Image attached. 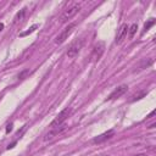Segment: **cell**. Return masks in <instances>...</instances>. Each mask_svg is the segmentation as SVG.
I'll use <instances>...</instances> for the list:
<instances>
[{"label": "cell", "mask_w": 156, "mask_h": 156, "mask_svg": "<svg viewBox=\"0 0 156 156\" xmlns=\"http://www.w3.org/2000/svg\"><path fill=\"white\" fill-rule=\"evenodd\" d=\"M80 10V5L78 2L72 4L71 6H68L61 15V22H67L68 20H71L72 17H74Z\"/></svg>", "instance_id": "obj_1"}, {"label": "cell", "mask_w": 156, "mask_h": 156, "mask_svg": "<svg viewBox=\"0 0 156 156\" xmlns=\"http://www.w3.org/2000/svg\"><path fill=\"white\" fill-rule=\"evenodd\" d=\"M69 113H71V107H66V108H63V110L55 117V119L50 123V127H51V128H56V127L62 126V124L65 123V121L68 118Z\"/></svg>", "instance_id": "obj_2"}, {"label": "cell", "mask_w": 156, "mask_h": 156, "mask_svg": "<svg viewBox=\"0 0 156 156\" xmlns=\"http://www.w3.org/2000/svg\"><path fill=\"white\" fill-rule=\"evenodd\" d=\"M105 52V44L104 41H98L93 50H91V54H90V61L91 62H95L98 60H100V57L102 56V54Z\"/></svg>", "instance_id": "obj_3"}, {"label": "cell", "mask_w": 156, "mask_h": 156, "mask_svg": "<svg viewBox=\"0 0 156 156\" xmlns=\"http://www.w3.org/2000/svg\"><path fill=\"white\" fill-rule=\"evenodd\" d=\"M74 28H76V23H69L57 37H56V39H55V43L56 44H62L66 39H68V37L73 33V30H74Z\"/></svg>", "instance_id": "obj_4"}, {"label": "cell", "mask_w": 156, "mask_h": 156, "mask_svg": "<svg viewBox=\"0 0 156 156\" xmlns=\"http://www.w3.org/2000/svg\"><path fill=\"white\" fill-rule=\"evenodd\" d=\"M82 44H83V41H82L80 39L73 41V43L69 45L68 50H67V56H68L69 58H73L74 56H77L78 52H79V50H80V48H82Z\"/></svg>", "instance_id": "obj_5"}, {"label": "cell", "mask_w": 156, "mask_h": 156, "mask_svg": "<svg viewBox=\"0 0 156 156\" xmlns=\"http://www.w3.org/2000/svg\"><path fill=\"white\" fill-rule=\"evenodd\" d=\"M128 90V85L127 84H121L119 87H117L110 95H108V98H107V100H115V99H117V98H119V96H122L126 91Z\"/></svg>", "instance_id": "obj_6"}, {"label": "cell", "mask_w": 156, "mask_h": 156, "mask_svg": "<svg viewBox=\"0 0 156 156\" xmlns=\"http://www.w3.org/2000/svg\"><path fill=\"white\" fill-rule=\"evenodd\" d=\"M113 135H115V130H113V129H110V130H107V132H105V133H102V134L95 136V138L93 139V143H94V144H101V143H104V141L111 139Z\"/></svg>", "instance_id": "obj_7"}, {"label": "cell", "mask_w": 156, "mask_h": 156, "mask_svg": "<svg viewBox=\"0 0 156 156\" xmlns=\"http://www.w3.org/2000/svg\"><path fill=\"white\" fill-rule=\"evenodd\" d=\"M128 24L127 23H123L121 27H119V29H118V32H117V35H116V44H121L124 39H126V37H127V33H128Z\"/></svg>", "instance_id": "obj_8"}, {"label": "cell", "mask_w": 156, "mask_h": 156, "mask_svg": "<svg viewBox=\"0 0 156 156\" xmlns=\"http://www.w3.org/2000/svg\"><path fill=\"white\" fill-rule=\"evenodd\" d=\"M65 129H66V126H65V124H62V126H60V127H56V128H51V130L45 134L44 140H45V141H46V140H51L52 138H55L56 135H58V134H60L62 130H65Z\"/></svg>", "instance_id": "obj_9"}, {"label": "cell", "mask_w": 156, "mask_h": 156, "mask_svg": "<svg viewBox=\"0 0 156 156\" xmlns=\"http://www.w3.org/2000/svg\"><path fill=\"white\" fill-rule=\"evenodd\" d=\"M136 29H138V24L136 23H133L132 26L128 27V35H129V38L134 37V34L136 33Z\"/></svg>", "instance_id": "obj_10"}, {"label": "cell", "mask_w": 156, "mask_h": 156, "mask_svg": "<svg viewBox=\"0 0 156 156\" xmlns=\"http://www.w3.org/2000/svg\"><path fill=\"white\" fill-rule=\"evenodd\" d=\"M26 10H27V9H22V10H20V11L16 13V16H15V22L22 21V20L24 18V15H26Z\"/></svg>", "instance_id": "obj_11"}, {"label": "cell", "mask_w": 156, "mask_h": 156, "mask_svg": "<svg viewBox=\"0 0 156 156\" xmlns=\"http://www.w3.org/2000/svg\"><path fill=\"white\" fill-rule=\"evenodd\" d=\"M39 27V24H33L32 27H29L26 32H22V33H20V37H26V35H28V34H30V33H33L37 28Z\"/></svg>", "instance_id": "obj_12"}, {"label": "cell", "mask_w": 156, "mask_h": 156, "mask_svg": "<svg viewBox=\"0 0 156 156\" xmlns=\"http://www.w3.org/2000/svg\"><path fill=\"white\" fill-rule=\"evenodd\" d=\"M155 24V18H150L147 22H145L144 24V32H146L147 29H150V27H152Z\"/></svg>", "instance_id": "obj_13"}, {"label": "cell", "mask_w": 156, "mask_h": 156, "mask_svg": "<svg viewBox=\"0 0 156 156\" xmlns=\"http://www.w3.org/2000/svg\"><path fill=\"white\" fill-rule=\"evenodd\" d=\"M27 74H29V69H26V71L21 72V73L18 74V78H20V79H23V78H24Z\"/></svg>", "instance_id": "obj_14"}, {"label": "cell", "mask_w": 156, "mask_h": 156, "mask_svg": "<svg viewBox=\"0 0 156 156\" xmlns=\"http://www.w3.org/2000/svg\"><path fill=\"white\" fill-rule=\"evenodd\" d=\"M11 129H12V124H9V126H7V128H6V133H9Z\"/></svg>", "instance_id": "obj_15"}, {"label": "cell", "mask_w": 156, "mask_h": 156, "mask_svg": "<svg viewBox=\"0 0 156 156\" xmlns=\"http://www.w3.org/2000/svg\"><path fill=\"white\" fill-rule=\"evenodd\" d=\"M2 29H4V23H1V22H0V32H1Z\"/></svg>", "instance_id": "obj_16"}, {"label": "cell", "mask_w": 156, "mask_h": 156, "mask_svg": "<svg viewBox=\"0 0 156 156\" xmlns=\"http://www.w3.org/2000/svg\"><path fill=\"white\" fill-rule=\"evenodd\" d=\"M135 156H144V155H141V154H139V155H135Z\"/></svg>", "instance_id": "obj_17"}, {"label": "cell", "mask_w": 156, "mask_h": 156, "mask_svg": "<svg viewBox=\"0 0 156 156\" xmlns=\"http://www.w3.org/2000/svg\"><path fill=\"white\" fill-rule=\"evenodd\" d=\"M99 156H108V155H99Z\"/></svg>", "instance_id": "obj_18"}]
</instances>
